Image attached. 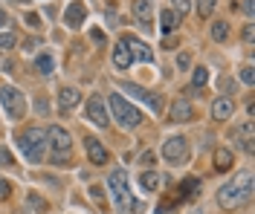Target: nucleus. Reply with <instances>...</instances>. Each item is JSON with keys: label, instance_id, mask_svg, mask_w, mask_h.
Listing matches in <instances>:
<instances>
[{"label": "nucleus", "instance_id": "17", "mask_svg": "<svg viewBox=\"0 0 255 214\" xmlns=\"http://www.w3.org/2000/svg\"><path fill=\"white\" fill-rule=\"evenodd\" d=\"M151 3H154V0H136V3H133V15L142 23V29L151 26Z\"/></svg>", "mask_w": 255, "mask_h": 214}, {"label": "nucleus", "instance_id": "23", "mask_svg": "<svg viewBox=\"0 0 255 214\" xmlns=\"http://www.w3.org/2000/svg\"><path fill=\"white\" fill-rule=\"evenodd\" d=\"M35 64H38V70H41L44 75H52V70H55V61H52V55H47V52H41Z\"/></svg>", "mask_w": 255, "mask_h": 214}, {"label": "nucleus", "instance_id": "20", "mask_svg": "<svg viewBox=\"0 0 255 214\" xmlns=\"http://www.w3.org/2000/svg\"><path fill=\"white\" fill-rule=\"evenodd\" d=\"M215 168H218V171H229V168H232V150L229 148L215 150Z\"/></svg>", "mask_w": 255, "mask_h": 214}, {"label": "nucleus", "instance_id": "14", "mask_svg": "<svg viewBox=\"0 0 255 214\" xmlns=\"http://www.w3.org/2000/svg\"><path fill=\"white\" fill-rule=\"evenodd\" d=\"M84 145H87V156H90V162L93 165H105L108 162V150L102 142H96V139H84Z\"/></svg>", "mask_w": 255, "mask_h": 214}, {"label": "nucleus", "instance_id": "24", "mask_svg": "<svg viewBox=\"0 0 255 214\" xmlns=\"http://www.w3.org/2000/svg\"><path fill=\"white\" fill-rule=\"evenodd\" d=\"M191 81H194V87H203V84L209 81V70H206V67H197V70H194V75H191Z\"/></svg>", "mask_w": 255, "mask_h": 214}, {"label": "nucleus", "instance_id": "13", "mask_svg": "<svg viewBox=\"0 0 255 214\" xmlns=\"http://www.w3.org/2000/svg\"><path fill=\"white\" fill-rule=\"evenodd\" d=\"M235 113V101L226 99V96H221V99L212 101V119H218V122H226L229 116Z\"/></svg>", "mask_w": 255, "mask_h": 214}, {"label": "nucleus", "instance_id": "4", "mask_svg": "<svg viewBox=\"0 0 255 214\" xmlns=\"http://www.w3.org/2000/svg\"><path fill=\"white\" fill-rule=\"evenodd\" d=\"M108 101H111V113H113V119H116V122L125 128V131H130V128H136L139 122H145L142 113H139L136 107H130V104H128V99L122 96V93H113Z\"/></svg>", "mask_w": 255, "mask_h": 214}, {"label": "nucleus", "instance_id": "12", "mask_svg": "<svg viewBox=\"0 0 255 214\" xmlns=\"http://www.w3.org/2000/svg\"><path fill=\"white\" fill-rule=\"evenodd\" d=\"M125 47H128V52H130V58H139V61H145V64L154 61L151 47H145L142 41H136V38H125Z\"/></svg>", "mask_w": 255, "mask_h": 214}, {"label": "nucleus", "instance_id": "5", "mask_svg": "<svg viewBox=\"0 0 255 214\" xmlns=\"http://www.w3.org/2000/svg\"><path fill=\"white\" fill-rule=\"evenodd\" d=\"M47 142L52 148V162H67L70 159V150H73V136L64 131L61 125H52L47 133Z\"/></svg>", "mask_w": 255, "mask_h": 214}, {"label": "nucleus", "instance_id": "10", "mask_svg": "<svg viewBox=\"0 0 255 214\" xmlns=\"http://www.w3.org/2000/svg\"><path fill=\"white\" fill-rule=\"evenodd\" d=\"M186 150H189V142H186L183 136H171V139H165V145H162V156H165L168 162H180V159L186 156Z\"/></svg>", "mask_w": 255, "mask_h": 214}, {"label": "nucleus", "instance_id": "34", "mask_svg": "<svg viewBox=\"0 0 255 214\" xmlns=\"http://www.w3.org/2000/svg\"><path fill=\"white\" fill-rule=\"evenodd\" d=\"M90 38H93L96 44H102V41H105V32H99V29H93V32H90Z\"/></svg>", "mask_w": 255, "mask_h": 214}, {"label": "nucleus", "instance_id": "11", "mask_svg": "<svg viewBox=\"0 0 255 214\" xmlns=\"http://www.w3.org/2000/svg\"><path fill=\"white\" fill-rule=\"evenodd\" d=\"M81 101V93L76 87H61V93H58V110L61 113H70V110H76Z\"/></svg>", "mask_w": 255, "mask_h": 214}, {"label": "nucleus", "instance_id": "27", "mask_svg": "<svg viewBox=\"0 0 255 214\" xmlns=\"http://www.w3.org/2000/svg\"><path fill=\"white\" fill-rule=\"evenodd\" d=\"M241 81L244 84H255V70L253 67H244V70H241Z\"/></svg>", "mask_w": 255, "mask_h": 214}, {"label": "nucleus", "instance_id": "38", "mask_svg": "<svg viewBox=\"0 0 255 214\" xmlns=\"http://www.w3.org/2000/svg\"><path fill=\"white\" fill-rule=\"evenodd\" d=\"M154 214H168V209H165V206H159V209H157Z\"/></svg>", "mask_w": 255, "mask_h": 214}, {"label": "nucleus", "instance_id": "21", "mask_svg": "<svg viewBox=\"0 0 255 214\" xmlns=\"http://www.w3.org/2000/svg\"><path fill=\"white\" fill-rule=\"evenodd\" d=\"M139 185H142L145 191H157L159 188V174L157 171H145V174H139Z\"/></svg>", "mask_w": 255, "mask_h": 214}, {"label": "nucleus", "instance_id": "1", "mask_svg": "<svg viewBox=\"0 0 255 214\" xmlns=\"http://www.w3.org/2000/svg\"><path fill=\"white\" fill-rule=\"evenodd\" d=\"M250 194H253V174L250 171H241L235 180H229L218 191V206L226 209V212H235V209H241L250 200Z\"/></svg>", "mask_w": 255, "mask_h": 214}, {"label": "nucleus", "instance_id": "26", "mask_svg": "<svg viewBox=\"0 0 255 214\" xmlns=\"http://www.w3.org/2000/svg\"><path fill=\"white\" fill-rule=\"evenodd\" d=\"M212 9H215V0H197V12H200L203 17L212 15Z\"/></svg>", "mask_w": 255, "mask_h": 214}, {"label": "nucleus", "instance_id": "9", "mask_svg": "<svg viewBox=\"0 0 255 214\" xmlns=\"http://www.w3.org/2000/svg\"><path fill=\"white\" fill-rule=\"evenodd\" d=\"M84 20H87V6H84L81 0H73V3L64 9V23H67L70 29H81Z\"/></svg>", "mask_w": 255, "mask_h": 214}, {"label": "nucleus", "instance_id": "7", "mask_svg": "<svg viewBox=\"0 0 255 214\" xmlns=\"http://www.w3.org/2000/svg\"><path fill=\"white\" fill-rule=\"evenodd\" d=\"M87 119L93 122L96 128H108L111 125V116H108V107H105V101H102V96H90L87 99Z\"/></svg>", "mask_w": 255, "mask_h": 214}, {"label": "nucleus", "instance_id": "16", "mask_svg": "<svg viewBox=\"0 0 255 214\" xmlns=\"http://www.w3.org/2000/svg\"><path fill=\"white\" fill-rule=\"evenodd\" d=\"M111 58H113V67H116V70H128L130 61H133V58H130V52H128V47H125V41H119V44L113 47Z\"/></svg>", "mask_w": 255, "mask_h": 214}, {"label": "nucleus", "instance_id": "22", "mask_svg": "<svg viewBox=\"0 0 255 214\" xmlns=\"http://www.w3.org/2000/svg\"><path fill=\"white\" fill-rule=\"evenodd\" d=\"M212 38H215L218 44H223V41L229 38V23H226V20H215V23H212Z\"/></svg>", "mask_w": 255, "mask_h": 214}, {"label": "nucleus", "instance_id": "6", "mask_svg": "<svg viewBox=\"0 0 255 214\" xmlns=\"http://www.w3.org/2000/svg\"><path fill=\"white\" fill-rule=\"evenodd\" d=\"M0 104H3V110L9 113V119H23V113H26V99H23V93H20L17 87H9V84L0 87Z\"/></svg>", "mask_w": 255, "mask_h": 214}, {"label": "nucleus", "instance_id": "31", "mask_svg": "<svg viewBox=\"0 0 255 214\" xmlns=\"http://www.w3.org/2000/svg\"><path fill=\"white\" fill-rule=\"evenodd\" d=\"M218 87H221V90H235V81H232V78H221Z\"/></svg>", "mask_w": 255, "mask_h": 214}, {"label": "nucleus", "instance_id": "33", "mask_svg": "<svg viewBox=\"0 0 255 214\" xmlns=\"http://www.w3.org/2000/svg\"><path fill=\"white\" fill-rule=\"evenodd\" d=\"M90 197H93L96 203H102V188H99V185H93V188H90Z\"/></svg>", "mask_w": 255, "mask_h": 214}, {"label": "nucleus", "instance_id": "3", "mask_svg": "<svg viewBox=\"0 0 255 214\" xmlns=\"http://www.w3.org/2000/svg\"><path fill=\"white\" fill-rule=\"evenodd\" d=\"M17 145H20L23 156H26L29 162H41V159H44V148H47V131L29 128V131H23L17 136Z\"/></svg>", "mask_w": 255, "mask_h": 214}, {"label": "nucleus", "instance_id": "35", "mask_svg": "<svg viewBox=\"0 0 255 214\" xmlns=\"http://www.w3.org/2000/svg\"><path fill=\"white\" fill-rule=\"evenodd\" d=\"M139 162H145V165H154V153H142V156H139Z\"/></svg>", "mask_w": 255, "mask_h": 214}, {"label": "nucleus", "instance_id": "29", "mask_svg": "<svg viewBox=\"0 0 255 214\" xmlns=\"http://www.w3.org/2000/svg\"><path fill=\"white\" fill-rule=\"evenodd\" d=\"M253 29H255L253 23H247V26H244V41H247V44H253V38H255Z\"/></svg>", "mask_w": 255, "mask_h": 214}, {"label": "nucleus", "instance_id": "32", "mask_svg": "<svg viewBox=\"0 0 255 214\" xmlns=\"http://www.w3.org/2000/svg\"><path fill=\"white\" fill-rule=\"evenodd\" d=\"M189 61H191V58H189V55H186V52H180V55H177V64L183 67V70L189 67Z\"/></svg>", "mask_w": 255, "mask_h": 214}, {"label": "nucleus", "instance_id": "25", "mask_svg": "<svg viewBox=\"0 0 255 214\" xmlns=\"http://www.w3.org/2000/svg\"><path fill=\"white\" fill-rule=\"evenodd\" d=\"M15 44H17V38L12 32H3V35H0V50H12Z\"/></svg>", "mask_w": 255, "mask_h": 214}, {"label": "nucleus", "instance_id": "36", "mask_svg": "<svg viewBox=\"0 0 255 214\" xmlns=\"http://www.w3.org/2000/svg\"><path fill=\"white\" fill-rule=\"evenodd\" d=\"M0 162H6V165H12V156L6 153V150H0Z\"/></svg>", "mask_w": 255, "mask_h": 214}, {"label": "nucleus", "instance_id": "8", "mask_svg": "<svg viewBox=\"0 0 255 214\" xmlns=\"http://www.w3.org/2000/svg\"><path fill=\"white\" fill-rule=\"evenodd\" d=\"M122 93H128V96H133V99L145 101L154 113H159V110H162V101H159L157 93H148V90H142L139 84H122Z\"/></svg>", "mask_w": 255, "mask_h": 214}, {"label": "nucleus", "instance_id": "37", "mask_svg": "<svg viewBox=\"0 0 255 214\" xmlns=\"http://www.w3.org/2000/svg\"><path fill=\"white\" fill-rule=\"evenodd\" d=\"M6 20H9V15H6V12H3V9H0V26H3V23H6Z\"/></svg>", "mask_w": 255, "mask_h": 214}, {"label": "nucleus", "instance_id": "19", "mask_svg": "<svg viewBox=\"0 0 255 214\" xmlns=\"http://www.w3.org/2000/svg\"><path fill=\"white\" fill-rule=\"evenodd\" d=\"M238 136H241V148L247 150V153H253V122H244L238 128Z\"/></svg>", "mask_w": 255, "mask_h": 214}, {"label": "nucleus", "instance_id": "30", "mask_svg": "<svg viewBox=\"0 0 255 214\" xmlns=\"http://www.w3.org/2000/svg\"><path fill=\"white\" fill-rule=\"evenodd\" d=\"M9 191H12V185H9L6 180H0V200H3V197H9Z\"/></svg>", "mask_w": 255, "mask_h": 214}, {"label": "nucleus", "instance_id": "2", "mask_svg": "<svg viewBox=\"0 0 255 214\" xmlns=\"http://www.w3.org/2000/svg\"><path fill=\"white\" fill-rule=\"evenodd\" d=\"M108 185H111V197H113V203H116L119 214H136V197H133L130 188H128V174L125 171H113Z\"/></svg>", "mask_w": 255, "mask_h": 214}, {"label": "nucleus", "instance_id": "15", "mask_svg": "<svg viewBox=\"0 0 255 214\" xmlns=\"http://www.w3.org/2000/svg\"><path fill=\"white\" fill-rule=\"evenodd\" d=\"M177 23H180V15H177L174 9H162V12H159V29H162V38L174 32Z\"/></svg>", "mask_w": 255, "mask_h": 214}, {"label": "nucleus", "instance_id": "28", "mask_svg": "<svg viewBox=\"0 0 255 214\" xmlns=\"http://www.w3.org/2000/svg\"><path fill=\"white\" fill-rule=\"evenodd\" d=\"M174 6H177V15H180V12H189L191 0H174Z\"/></svg>", "mask_w": 255, "mask_h": 214}, {"label": "nucleus", "instance_id": "18", "mask_svg": "<svg viewBox=\"0 0 255 214\" xmlns=\"http://www.w3.org/2000/svg\"><path fill=\"white\" fill-rule=\"evenodd\" d=\"M191 119V104L186 99H177L171 104V122H189Z\"/></svg>", "mask_w": 255, "mask_h": 214}]
</instances>
